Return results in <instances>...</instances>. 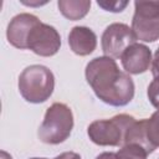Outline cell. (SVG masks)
<instances>
[{
	"mask_svg": "<svg viewBox=\"0 0 159 159\" xmlns=\"http://www.w3.org/2000/svg\"><path fill=\"white\" fill-rule=\"evenodd\" d=\"M84 75L96 96L109 106H125L134 97L132 77L120 71L112 57L101 56L91 60L86 66Z\"/></svg>",
	"mask_w": 159,
	"mask_h": 159,
	"instance_id": "6da1fadb",
	"label": "cell"
},
{
	"mask_svg": "<svg viewBox=\"0 0 159 159\" xmlns=\"http://www.w3.org/2000/svg\"><path fill=\"white\" fill-rule=\"evenodd\" d=\"M55 88V76L50 68L42 65L27 66L19 76V92L30 103L47 101Z\"/></svg>",
	"mask_w": 159,
	"mask_h": 159,
	"instance_id": "7a4b0ae2",
	"label": "cell"
},
{
	"mask_svg": "<svg viewBox=\"0 0 159 159\" xmlns=\"http://www.w3.org/2000/svg\"><path fill=\"white\" fill-rule=\"evenodd\" d=\"M73 128V114L71 108L65 103L51 104L37 130L39 139L46 144H60L65 142Z\"/></svg>",
	"mask_w": 159,
	"mask_h": 159,
	"instance_id": "3957f363",
	"label": "cell"
},
{
	"mask_svg": "<svg viewBox=\"0 0 159 159\" xmlns=\"http://www.w3.org/2000/svg\"><path fill=\"white\" fill-rule=\"evenodd\" d=\"M134 122L135 119L129 114H117L111 119L92 122L87 128V134L97 145L119 147L124 144L127 132Z\"/></svg>",
	"mask_w": 159,
	"mask_h": 159,
	"instance_id": "277c9868",
	"label": "cell"
},
{
	"mask_svg": "<svg viewBox=\"0 0 159 159\" xmlns=\"http://www.w3.org/2000/svg\"><path fill=\"white\" fill-rule=\"evenodd\" d=\"M132 30L135 37L144 42H154L159 39V1L134 2Z\"/></svg>",
	"mask_w": 159,
	"mask_h": 159,
	"instance_id": "5b68a950",
	"label": "cell"
},
{
	"mask_svg": "<svg viewBox=\"0 0 159 159\" xmlns=\"http://www.w3.org/2000/svg\"><path fill=\"white\" fill-rule=\"evenodd\" d=\"M102 51L106 56L117 58L123 55V52L135 43V35L125 24L122 22H114L106 27L102 35Z\"/></svg>",
	"mask_w": 159,
	"mask_h": 159,
	"instance_id": "8992f818",
	"label": "cell"
},
{
	"mask_svg": "<svg viewBox=\"0 0 159 159\" xmlns=\"http://www.w3.org/2000/svg\"><path fill=\"white\" fill-rule=\"evenodd\" d=\"M61 46V36L58 31L47 24L39 22L29 35L27 48H30L34 53L50 57L58 52Z\"/></svg>",
	"mask_w": 159,
	"mask_h": 159,
	"instance_id": "52a82bcc",
	"label": "cell"
},
{
	"mask_svg": "<svg viewBox=\"0 0 159 159\" xmlns=\"http://www.w3.org/2000/svg\"><path fill=\"white\" fill-rule=\"evenodd\" d=\"M39 22L41 21L39 20L37 16L27 12H22L14 16L7 25V41L16 48H27L29 35Z\"/></svg>",
	"mask_w": 159,
	"mask_h": 159,
	"instance_id": "ba28073f",
	"label": "cell"
},
{
	"mask_svg": "<svg viewBox=\"0 0 159 159\" xmlns=\"http://www.w3.org/2000/svg\"><path fill=\"white\" fill-rule=\"evenodd\" d=\"M122 66L128 75H139L149 70L152 51L143 43H133L120 56Z\"/></svg>",
	"mask_w": 159,
	"mask_h": 159,
	"instance_id": "9c48e42d",
	"label": "cell"
},
{
	"mask_svg": "<svg viewBox=\"0 0 159 159\" xmlns=\"http://www.w3.org/2000/svg\"><path fill=\"white\" fill-rule=\"evenodd\" d=\"M68 45L78 56H87L96 50L97 36L86 26H75L68 34Z\"/></svg>",
	"mask_w": 159,
	"mask_h": 159,
	"instance_id": "30bf717a",
	"label": "cell"
},
{
	"mask_svg": "<svg viewBox=\"0 0 159 159\" xmlns=\"http://www.w3.org/2000/svg\"><path fill=\"white\" fill-rule=\"evenodd\" d=\"M57 6L65 17L72 21H76L87 15L91 7V1L88 0H60L57 2Z\"/></svg>",
	"mask_w": 159,
	"mask_h": 159,
	"instance_id": "8fae6325",
	"label": "cell"
},
{
	"mask_svg": "<svg viewBox=\"0 0 159 159\" xmlns=\"http://www.w3.org/2000/svg\"><path fill=\"white\" fill-rule=\"evenodd\" d=\"M147 119H140V120H135L134 124L128 129L127 135H125V140L124 144H138L142 148H144L147 150V153H153L154 148L149 144L148 138H147ZM123 144V145H124Z\"/></svg>",
	"mask_w": 159,
	"mask_h": 159,
	"instance_id": "7c38bea8",
	"label": "cell"
},
{
	"mask_svg": "<svg viewBox=\"0 0 159 159\" xmlns=\"http://www.w3.org/2000/svg\"><path fill=\"white\" fill-rule=\"evenodd\" d=\"M148 153L138 144H124L116 153V159H147Z\"/></svg>",
	"mask_w": 159,
	"mask_h": 159,
	"instance_id": "4fadbf2b",
	"label": "cell"
},
{
	"mask_svg": "<svg viewBox=\"0 0 159 159\" xmlns=\"http://www.w3.org/2000/svg\"><path fill=\"white\" fill-rule=\"evenodd\" d=\"M145 130L148 142L155 150L159 147V109L154 112L149 119H147Z\"/></svg>",
	"mask_w": 159,
	"mask_h": 159,
	"instance_id": "5bb4252c",
	"label": "cell"
},
{
	"mask_svg": "<svg viewBox=\"0 0 159 159\" xmlns=\"http://www.w3.org/2000/svg\"><path fill=\"white\" fill-rule=\"evenodd\" d=\"M147 94H148V99L149 102L159 109V78H154L152 81V83L148 86V91H147Z\"/></svg>",
	"mask_w": 159,
	"mask_h": 159,
	"instance_id": "9a60e30c",
	"label": "cell"
},
{
	"mask_svg": "<svg viewBox=\"0 0 159 159\" xmlns=\"http://www.w3.org/2000/svg\"><path fill=\"white\" fill-rule=\"evenodd\" d=\"M98 6L103 7L107 11L112 12H120L128 5V1H97Z\"/></svg>",
	"mask_w": 159,
	"mask_h": 159,
	"instance_id": "2e32d148",
	"label": "cell"
},
{
	"mask_svg": "<svg viewBox=\"0 0 159 159\" xmlns=\"http://www.w3.org/2000/svg\"><path fill=\"white\" fill-rule=\"evenodd\" d=\"M152 73L154 78H159V47L154 53V58L152 63Z\"/></svg>",
	"mask_w": 159,
	"mask_h": 159,
	"instance_id": "e0dca14e",
	"label": "cell"
},
{
	"mask_svg": "<svg viewBox=\"0 0 159 159\" xmlns=\"http://www.w3.org/2000/svg\"><path fill=\"white\" fill-rule=\"evenodd\" d=\"M55 159H81L80 154L75 153V152H65L60 155H57Z\"/></svg>",
	"mask_w": 159,
	"mask_h": 159,
	"instance_id": "ac0fdd59",
	"label": "cell"
},
{
	"mask_svg": "<svg viewBox=\"0 0 159 159\" xmlns=\"http://www.w3.org/2000/svg\"><path fill=\"white\" fill-rule=\"evenodd\" d=\"M96 159H116V153L112 152H104L96 157Z\"/></svg>",
	"mask_w": 159,
	"mask_h": 159,
	"instance_id": "d6986e66",
	"label": "cell"
},
{
	"mask_svg": "<svg viewBox=\"0 0 159 159\" xmlns=\"http://www.w3.org/2000/svg\"><path fill=\"white\" fill-rule=\"evenodd\" d=\"M1 159H12L6 152H1Z\"/></svg>",
	"mask_w": 159,
	"mask_h": 159,
	"instance_id": "ffe728a7",
	"label": "cell"
},
{
	"mask_svg": "<svg viewBox=\"0 0 159 159\" xmlns=\"http://www.w3.org/2000/svg\"><path fill=\"white\" fill-rule=\"evenodd\" d=\"M31 159H46V158H31Z\"/></svg>",
	"mask_w": 159,
	"mask_h": 159,
	"instance_id": "44dd1931",
	"label": "cell"
}]
</instances>
